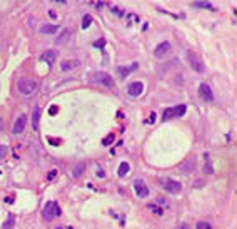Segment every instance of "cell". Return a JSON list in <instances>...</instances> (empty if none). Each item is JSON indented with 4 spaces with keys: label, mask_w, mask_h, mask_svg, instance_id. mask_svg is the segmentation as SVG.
Listing matches in <instances>:
<instances>
[{
    "label": "cell",
    "mask_w": 237,
    "mask_h": 229,
    "mask_svg": "<svg viewBox=\"0 0 237 229\" xmlns=\"http://www.w3.org/2000/svg\"><path fill=\"white\" fill-rule=\"evenodd\" d=\"M180 229H189V227H187V226H182V227H180Z\"/></svg>",
    "instance_id": "cell-34"
},
{
    "label": "cell",
    "mask_w": 237,
    "mask_h": 229,
    "mask_svg": "<svg viewBox=\"0 0 237 229\" xmlns=\"http://www.w3.org/2000/svg\"><path fill=\"white\" fill-rule=\"evenodd\" d=\"M134 189H135V194H137L139 197H147L149 196V187L146 186V182L142 181V179H137V181L134 182Z\"/></svg>",
    "instance_id": "cell-8"
},
{
    "label": "cell",
    "mask_w": 237,
    "mask_h": 229,
    "mask_svg": "<svg viewBox=\"0 0 237 229\" xmlns=\"http://www.w3.org/2000/svg\"><path fill=\"white\" fill-rule=\"evenodd\" d=\"M90 23H92V17H90V15H85L84 20H82V28H89Z\"/></svg>",
    "instance_id": "cell-22"
},
{
    "label": "cell",
    "mask_w": 237,
    "mask_h": 229,
    "mask_svg": "<svg viewBox=\"0 0 237 229\" xmlns=\"http://www.w3.org/2000/svg\"><path fill=\"white\" fill-rule=\"evenodd\" d=\"M127 92H129V95H132V97H139V95H142V92H144V84L142 82H132V84H129L127 87Z\"/></svg>",
    "instance_id": "cell-9"
},
{
    "label": "cell",
    "mask_w": 237,
    "mask_h": 229,
    "mask_svg": "<svg viewBox=\"0 0 237 229\" xmlns=\"http://www.w3.org/2000/svg\"><path fill=\"white\" fill-rule=\"evenodd\" d=\"M13 222H15V219H13V216H8L5 226H3V229H13Z\"/></svg>",
    "instance_id": "cell-23"
},
{
    "label": "cell",
    "mask_w": 237,
    "mask_h": 229,
    "mask_svg": "<svg viewBox=\"0 0 237 229\" xmlns=\"http://www.w3.org/2000/svg\"><path fill=\"white\" fill-rule=\"evenodd\" d=\"M17 87H18V92H20L22 95H32L33 92L37 90L38 84H37V80H33V79H28V77H22V79L18 80Z\"/></svg>",
    "instance_id": "cell-1"
},
{
    "label": "cell",
    "mask_w": 237,
    "mask_h": 229,
    "mask_svg": "<svg viewBox=\"0 0 237 229\" xmlns=\"http://www.w3.org/2000/svg\"><path fill=\"white\" fill-rule=\"evenodd\" d=\"M129 169H130V165L127 164V162H122V164H120L119 165V176L120 177H124V176H127V174H129Z\"/></svg>",
    "instance_id": "cell-19"
},
{
    "label": "cell",
    "mask_w": 237,
    "mask_h": 229,
    "mask_svg": "<svg viewBox=\"0 0 237 229\" xmlns=\"http://www.w3.org/2000/svg\"><path fill=\"white\" fill-rule=\"evenodd\" d=\"M170 52H172L170 42H160L156 48H154V55H156L157 59H165V57L170 55Z\"/></svg>",
    "instance_id": "cell-4"
},
{
    "label": "cell",
    "mask_w": 237,
    "mask_h": 229,
    "mask_svg": "<svg viewBox=\"0 0 237 229\" xmlns=\"http://www.w3.org/2000/svg\"><path fill=\"white\" fill-rule=\"evenodd\" d=\"M69 37H70V30L69 28H64V30L60 32V35L55 38V42L57 43H65L67 40H69Z\"/></svg>",
    "instance_id": "cell-15"
},
{
    "label": "cell",
    "mask_w": 237,
    "mask_h": 229,
    "mask_svg": "<svg viewBox=\"0 0 237 229\" xmlns=\"http://www.w3.org/2000/svg\"><path fill=\"white\" fill-rule=\"evenodd\" d=\"M82 169H84V164H79V165L75 167V170H74V176H75V177H80V176H82Z\"/></svg>",
    "instance_id": "cell-25"
},
{
    "label": "cell",
    "mask_w": 237,
    "mask_h": 229,
    "mask_svg": "<svg viewBox=\"0 0 237 229\" xmlns=\"http://www.w3.org/2000/svg\"><path fill=\"white\" fill-rule=\"evenodd\" d=\"M38 119H40V107H35L33 109V114H32V125H33V130H38Z\"/></svg>",
    "instance_id": "cell-14"
},
{
    "label": "cell",
    "mask_w": 237,
    "mask_h": 229,
    "mask_svg": "<svg viewBox=\"0 0 237 229\" xmlns=\"http://www.w3.org/2000/svg\"><path fill=\"white\" fill-rule=\"evenodd\" d=\"M199 94H200V97L204 99L205 102H212L214 100V94H212V90H210V87L205 84V82H202L200 84V87H199Z\"/></svg>",
    "instance_id": "cell-10"
},
{
    "label": "cell",
    "mask_w": 237,
    "mask_h": 229,
    "mask_svg": "<svg viewBox=\"0 0 237 229\" xmlns=\"http://www.w3.org/2000/svg\"><path fill=\"white\" fill-rule=\"evenodd\" d=\"M185 114V105H177V107H169V109L164 110L162 119L164 120H170L174 117H180V115Z\"/></svg>",
    "instance_id": "cell-3"
},
{
    "label": "cell",
    "mask_w": 237,
    "mask_h": 229,
    "mask_svg": "<svg viewBox=\"0 0 237 229\" xmlns=\"http://www.w3.org/2000/svg\"><path fill=\"white\" fill-rule=\"evenodd\" d=\"M149 122H156V114H154V112H152V114H151V119H149Z\"/></svg>",
    "instance_id": "cell-31"
},
{
    "label": "cell",
    "mask_w": 237,
    "mask_h": 229,
    "mask_svg": "<svg viewBox=\"0 0 237 229\" xmlns=\"http://www.w3.org/2000/svg\"><path fill=\"white\" fill-rule=\"evenodd\" d=\"M137 67H139V64H132L129 67H117V75L120 77V79H125V77H127L130 72H134Z\"/></svg>",
    "instance_id": "cell-12"
},
{
    "label": "cell",
    "mask_w": 237,
    "mask_h": 229,
    "mask_svg": "<svg viewBox=\"0 0 237 229\" xmlns=\"http://www.w3.org/2000/svg\"><path fill=\"white\" fill-rule=\"evenodd\" d=\"M25 124H27V115L22 114L20 117L15 120V124H13V134H22L23 129H25Z\"/></svg>",
    "instance_id": "cell-11"
},
{
    "label": "cell",
    "mask_w": 237,
    "mask_h": 229,
    "mask_svg": "<svg viewBox=\"0 0 237 229\" xmlns=\"http://www.w3.org/2000/svg\"><path fill=\"white\" fill-rule=\"evenodd\" d=\"M40 59L45 62V64L54 65V64H55V59H57V53H55L54 50H45V53H42Z\"/></svg>",
    "instance_id": "cell-13"
},
{
    "label": "cell",
    "mask_w": 237,
    "mask_h": 229,
    "mask_svg": "<svg viewBox=\"0 0 237 229\" xmlns=\"http://www.w3.org/2000/svg\"><path fill=\"white\" fill-rule=\"evenodd\" d=\"M97 176H99V177H104V176H105V174H104V172H102V170H100V169H99V172H97Z\"/></svg>",
    "instance_id": "cell-33"
},
{
    "label": "cell",
    "mask_w": 237,
    "mask_h": 229,
    "mask_svg": "<svg viewBox=\"0 0 237 229\" xmlns=\"http://www.w3.org/2000/svg\"><path fill=\"white\" fill-rule=\"evenodd\" d=\"M94 80L100 85H105V87H114V79L110 77L107 72H95L94 74Z\"/></svg>",
    "instance_id": "cell-6"
},
{
    "label": "cell",
    "mask_w": 237,
    "mask_h": 229,
    "mask_svg": "<svg viewBox=\"0 0 237 229\" xmlns=\"http://www.w3.org/2000/svg\"><path fill=\"white\" fill-rule=\"evenodd\" d=\"M187 59H189V62H190V67H192L195 72H199V74L204 72V62H202V59L197 55L195 52H189V53H187Z\"/></svg>",
    "instance_id": "cell-5"
},
{
    "label": "cell",
    "mask_w": 237,
    "mask_h": 229,
    "mask_svg": "<svg viewBox=\"0 0 237 229\" xmlns=\"http://www.w3.org/2000/svg\"><path fill=\"white\" fill-rule=\"evenodd\" d=\"M60 214H62L60 207L57 206V202H54V201H49V202H47L45 207H43V211H42V216H43L45 221H52L55 216H60Z\"/></svg>",
    "instance_id": "cell-2"
},
{
    "label": "cell",
    "mask_w": 237,
    "mask_h": 229,
    "mask_svg": "<svg viewBox=\"0 0 237 229\" xmlns=\"http://www.w3.org/2000/svg\"><path fill=\"white\" fill-rule=\"evenodd\" d=\"M162 186H164L165 191L172 192V194H179V192L182 191V184L179 182V181H175V179H165Z\"/></svg>",
    "instance_id": "cell-7"
},
{
    "label": "cell",
    "mask_w": 237,
    "mask_h": 229,
    "mask_svg": "<svg viewBox=\"0 0 237 229\" xmlns=\"http://www.w3.org/2000/svg\"><path fill=\"white\" fill-rule=\"evenodd\" d=\"M57 176V170L54 169V170H50V172H49V176H47V179H49V181H50V179H54Z\"/></svg>",
    "instance_id": "cell-28"
},
{
    "label": "cell",
    "mask_w": 237,
    "mask_h": 229,
    "mask_svg": "<svg viewBox=\"0 0 237 229\" xmlns=\"http://www.w3.org/2000/svg\"><path fill=\"white\" fill-rule=\"evenodd\" d=\"M5 155H7V145L0 144V159H2V157H5Z\"/></svg>",
    "instance_id": "cell-26"
},
{
    "label": "cell",
    "mask_w": 237,
    "mask_h": 229,
    "mask_svg": "<svg viewBox=\"0 0 237 229\" xmlns=\"http://www.w3.org/2000/svg\"><path fill=\"white\" fill-rule=\"evenodd\" d=\"M127 18H129V22H132V20H137V22H139V17H137V15H132V13H130Z\"/></svg>",
    "instance_id": "cell-30"
},
{
    "label": "cell",
    "mask_w": 237,
    "mask_h": 229,
    "mask_svg": "<svg viewBox=\"0 0 237 229\" xmlns=\"http://www.w3.org/2000/svg\"><path fill=\"white\" fill-rule=\"evenodd\" d=\"M49 114H50V115H54V114H57V107H55V105H52V107H50V109H49Z\"/></svg>",
    "instance_id": "cell-29"
},
{
    "label": "cell",
    "mask_w": 237,
    "mask_h": 229,
    "mask_svg": "<svg viewBox=\"0 0 237 229\" xmlns=\"http://www.w3.org/2000/svg\"><path fill=\"white\" fill-rule=\"evenodd\" d=\"M197 229H212V226L207 221H200V222H197Z\"/></svg>",
    "instance_id": "cell-24"
},
{
    "label": "cell",
    "mask_w": 237,
    "mask_h": 229,
    "mask_svg": "<svg viewBox=\"0 0 237 229\" xmlns=\"http://www.w3.org/2000/svg\"><path fill=\"white\" fill-rule=\"evenodd\" d=\"M151 209H152V211H154V212H156V214H157V216H162V214H164L160 207H156V206H151Z\"/></svg>",
    "instance_id": "cell-27"
},
{
    "label": "cell",
    "mask_w": 237,
    "mask_h": 229,
    "mask_svg": "<svg viewBox=\"0 0 237 229\" xmlns=\"http://www.w3.org/2000/svg\"><path fill=\"white\" fill-rule=\"evenodd\" d=\"M57 229H64V227H57Z\"/></svg>",
    "instance_id": "cell-35"
},
{
    "label": "cell",
    "mask_w": 237,
    "mask_h": 229,
    "mask_svg": "<svg viewBox=\"0 0 237 229\" xmlns=\"http://www.w3.org/2000/svg\"><path fill=\"white\" fill-rule=\"evenodd\" d=\"M114 139H115L114 134H109V135H105V137L102 139V144H104V145H110V144L114 142Z\"/></svg>",
    "instance_id": "cell-21"
},
{
    "label": "cell",
    "mask_w": 237,
    "mask_h": 229,
    "mask_svg": "<svg viewBox=\"0 0 237 229\" xmlns=\"http://www.w3.org/2000/svg\"><path fill=\"white\" fill-rule=\"evenodd\" d=\"M77 65H79V60H64L60 67H62V70H72Z\"/></svg>",
    "instance_id": "cell-16"
},
{
    "label": "cell",
    "mask_w": 237,
    "mask_h": 229,
    "mask_svg": "<svg viewBox=\"0 0 237 229\" xmlns=\"http://www.w3.org/2000/svg\"><path fill=\"white\" fill-rule=\"evenodd\" d=\"M204 160H205V164H204L205 172H207V174H214V167H212V162H210V155L205 154V155H204Z\"/></svg>",
    "instance_id": "cell-18"
},
{
    "label": "cell",
    "mask_w": 237,
    "mask_h": 229,
    "mask_svg": "<svg viewBox=\"0 0 237 229\" xmlns=\"http://www.w3.org/2000/svg\"><path fill=\"white\" fill-rule=\"evenodd\" d=\"M49 15H50V18H57V13H55L54 10H50V12H49Z\"/></svg>",
    "instance_id": "cell-32"
},
{
    "label": "cell",
    "mask_w": 237,
    "mask_h": 229,
    "mask_svg": "<svg viewBox=\"0 0 237 229\" xmlns=\"http://www.w3.org/2000/svg\"><path fill=\"white\" fill-rule=\"evenodd\" d=\"M57 28H59L57 25H52V23H45V25H42L40 32H42V33H55Z\"/></svg>",
    "instance_id": "cell-17"
},
{
    "label": "cell",
    "mask_w": 237,
    "mask_h": 229,
    "mask_svg": "<svg viewBox=\"0 0 237 229\" xmlns=\"http://www.w3.org/2000/svg\"><path fill=\"white\" fill-rule=\"evenodd\" d=\"M192 7H195V8H209V10H214V7H212L209 2H195V3H192Z\"/></svg>",
    "instance_id": "cell-20"
}]
</instances>
